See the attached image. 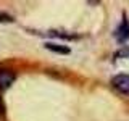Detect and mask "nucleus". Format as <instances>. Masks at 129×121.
<instances>
[{
    "instance_id": "obj_3",
    "label": "nucleus",
    "mask_w": 129,
    "mask_h": 121,
    "mask_svg": "<svg viewBox=\"0 0 129 121\" xmlns=\"http://www.w3.org/2000/svg\"><path fill=\"white\" fill-rule=\"evenodd\" d=\"M15 73L10 70H0V90H5L13 84L15 81Z\"/></svg>"
},
{
    "instance_id": "obj_2",
    "label": "nucleus",
    "mask_w": 129,
    "mask_h": 121,
    "mask_svg": "<svg viewBox=\"0 0 129 121\" xmlns=\"http://www.w3.org/2000/svg\"><path fill=\"white\" fill-rule=\"evenodd\" d=\"M115 37L121 44L126 42V40H129V19L126 18V16H123V21H121V24L118 26V29H116Z\"/></svg>"
},
{
    "instance_id": "obj_6",
    "label": "nucleus",
    "mask_w": 129,
    "mask_h": 121,
    "mask_svg": "<svg viewBox=\"0 0 129 121\" xmlns=\"http://www.w3.org/2000/svg\"><path fill=\"white\" fill-rule=\"evenodd\" d=\"M10 21H13L11 16H8L5 13H0V23H10Z\"/></svg>"
},
{
    "instance_id": "obj_1",
    "label": "nucleus",
    "mask_w": 129,
    "mask_h": 121,
    "mask_svg": "<svg viewBox=\"0 0 129 121\" xmlns=\"http://www.w3.org/2000/svg\"><path fill=\"white\" fill-rule=\"evenodd\" d=\"M111 84L116 90L123 92V94H129V74H116L111 79Z\"/></svg>"
},
{
    "instance_id": "obj_4",
    "label": "nucleus",
    "mask_w": 129,
    "mask_h": 121,
    "mask_svg": "<svg viewBox=\"0 0 129 121\" xmlns=\"http://www.w3.org/2000/svg\"><path fill=\"white\" fill-rule=\"evenodd\" d=\"M45 48H48V50L55 52V53H70V47L66 45H60V44H53V42H47L45 44Z\"/></svg>"
},
{
    "instance_id": "obj_5",
    "label": "nucleus",
    "mask_w": 129,
    "mask_h": 121,
    "mask_svg": "<svg viewBox=\"0 0 129 121\" xmlns=\"http://www.w3.org/2000/svg\"><path fill=\"white\" fill-rule=\"evenodd\" d=\"M118 56V58H123V56H129V48H123V50L116 52L115 53V58Z\"/></svg>"
}]
</instances>
